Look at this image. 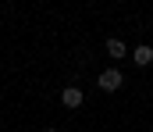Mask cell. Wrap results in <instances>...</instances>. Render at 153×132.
Here are the masks:
<instances>
[{"instance_id": "1", "label": "cell", "mask_w": 153, "mask_h": 132, "mask_svg": "<svg viewBox=\"0 0 153 132\" xmlns=\"http://www.w3.org/2000/svg\"><path fill=\"white\" fill-rule=\"evenodd\" d=\"M96 86L103 89V93H114V89H121L125 86V75H121V68H103V72H100V79H96Z\"/></svg>"}, {"instance_id": "5", "label": "cell", "mask_w": 153, "mask_h": 132, "mask_svg": "<svg viewBox=\"0 0 153 132\" xmlns=\"http://www.w3.org/2000/svg\"><path fill=\"white\" fill-rule=\"evenodd\" d=\"M46 132H61V129H46Z\"/></svg>"}, {"instance_id": "4", "label": "cell", "mask_w": 153, "mask_h": 132, "mask_svg": "<svg viewBox=\"0 0 153 132\" xmlns=\"http://www.w3.org/2000/svg\"><path fill=\"white\" fill-rule=\"evenodd\" d=\"M107 54H111V57H114V61H121V57H125V54H128V46L121 43V40H107Z\"/></svg>"}, {"instance_id": "6", "label": "cell", "mask_w": 153, "mask_h": 132, "mask_svg": "<svg viewBox=\"0 0 153 132\" xmlns=\"http://www.w3.org/2000/svg\"><path fill=\"white\" fill-rule=\"evenodd\" d=\"M150 32H153V25H150Z\"/></svg>"}, {"instance_id": "3", "label": "cell", "mask_w": 153, "mask_h": 132, "mask_svg": "<svg viewBox=\"0 0 153 132\" xmlns=\"http://www.w3.org/2000/svg\"><path fill=\"white\" fill-rule=\"evenodd\" d=\"M132 61H135V64H139V68H146V64H153V46H135V50H132Z\"/></svg>"}, {"instance_id": "2", "label": "cell", "mask_w": 153, "mask_h": 132, "mask_svg": "<svg viewBox=\"0 0 153 132\" xmlns=\"http://www.w3.org/2000/svg\"><path fill=\"white\" fill-rule=\"evenodd\" d=\"M82 100H85V93L78 86H64L61 89V104L68 107V111H75V107H82Z\"/></svg>"}]
</instances>
